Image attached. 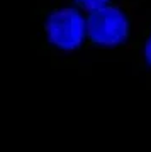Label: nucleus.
Here are the masks:
<instances>
[{
    "mask_svg": "<svg viewBox=\"0 0 151 152\" xmlns=\"http://www.w3.org/2000/svg\"><path fill=\"white\" fill-rule=\"evenodd\" d=\"M46 39L59 51H76L85 42L87 17L75 7H61L46 17Z\"/></svg>",
    "mask_w": 151,
    "mask_h": 152,
    "instance_id": "nucleus-1",
    "label": "nucleus"
},
{
    "mask_svg": "<svg viewBox=\"0 0 151 152\" xmlns=\"http://www.w3.org/2000/svg\"><path fill=\"white\" fill-rule=\"evenodd\" d=\"M129 19L119 7L105 5L87 15V36L95 46L117 48L129 37Z\"/></svg>",
    "mask_w": 151,
    "mask_h": 152,
    "instance_id": "nucleus-2",
    "label": "nucleus"
},
{
    "mask_svg": "<svg viewBox=\"0 0 151 152\" xmlns=\"http://www.w3.org/2000/svg\"><path fill=\"white\" fill-rule=\"evenodd\" d=\"M78 7H81L83 10L87 12H92V10H97L100 7H105L109 5L110 0H73Z\"/></svg>",
    "mask_w": 151,
    "mask_h": 152,
    "instance_id": "nucleus-3",
    "label": "nucleus"
},
{
    "mask_svg": "<svg viewBox=\"0 0 151 152\" xmlns=\"http://www.w3.org/2000/svg\"><path fill=\"white\" fill-rule=\"evenodd\" d=\"M143 54H144V61L151 66V36L146 39L144 42V49H143Z\"/></svg>",
    "mask_w": 151,
    "mask_h": 152,
    "instance_id": "nucleus-4",
    "label": "nucleus"
}]
</instances>
